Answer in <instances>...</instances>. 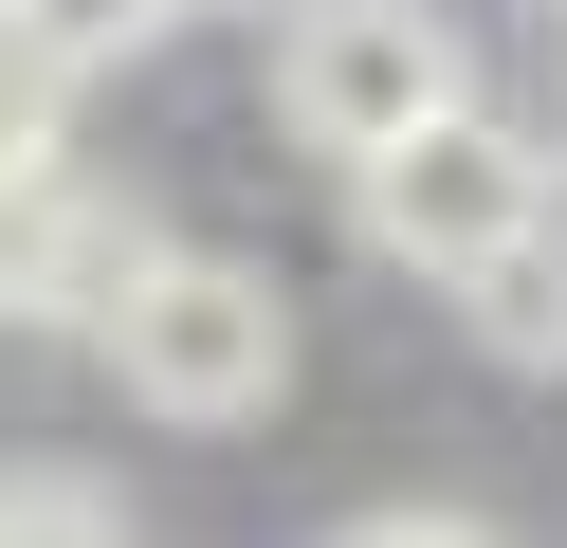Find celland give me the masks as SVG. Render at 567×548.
Here are the masks:
<instances>
[{
  "instance_id": "3",
  "label": "cell",
  "mask_w": 567,
  "mask_h": 548,
  "mask_svg": "<svg viewBox=\"0 0 567 548\" xmlns=\"http://www.w3.org/2000/svg\"><path fill=\"white\" fill-rule=\"evenodd\" d=\"M457 92H476V55H457L440 0H293L275 19V128L330 146V165H367L384 128H421Z\"/></svg>"
},
{
  "instance_id": "7",
  "label": "cell",
  "mask_w": 567,
  "mask_h": 548,
  "mask_svg": "<svg viewBox=\"0 0 567 548\" xmlns=\"http://www.w3.org/2000/svg\"><path fill=\"white\" fill-rule=\"evenodd\" d=\"M55 146H74V73H55V55H38V37L0 19V183H38V165H55Z\"/></svg>"
},
{
  "instance_id": "9",
  "label": "cell",
  "mask_w": 567,
  "mask_h": 548,
  "mask_svg": "<svg viewBox=\"0 0 567 548\" xmlns=\"http://www.w3.org/2000/svg\"><path fill=\"white\" fill-rule=\"evenodd\" d=\"M367 530H384V548H476V494H384Z\"/></svg>"
},
{
  "instance_id": "8",
  "label": "cell",
  "mask_w": 567,
  "mask_h": 548,
  "mask_svg": "<svg viewBox=\"0 0 567 548\" xmlns=\"http://www.w3.org/2000/svg\"><path fill=\"white\" fill-rule=\"evenodd\" d=\"M55 530H128V494L74 457H0V548H55Z\"/></svg>"
},
{
  "instance_id": "2",
  "label": "cell",
  "mask_w": 567,
  "mask_h": 548,
  "mask_svg": "<svg viewBox=\"0 0 567 548\" xmlns=\"http://www.w3.org/2000/svg\"><path fill=\"white\" fill-rule=\"evenodd\" d=\"M348 201H367V238L403 256V275H440V292H457L494 238H513V219H549V146H530L513 110L457 92V110H421V128H384L367 165H348Z\"/></svg>"
},
{
  "instance_id": "5",
  "label": "cell",
  "mask_w": 567,
  "mask_h": 548,
  "mask_svg": "<svg viewBox=\"0 0 567 548\" xmlns=\"http://www.w3.org/2000/svg\"><path fill=\"white\" fill-rule=\"evenodd\" d=\"M457 329H476L494 365H567V201H549V219H513V238L457 275Z\"/></svg>"
},
{
  "instance_id": "1",
  "label": "cell",
  "mask_w": 567,
  "mask_h": 548,
  "mask_svg": "<svg viewBox=\"0 0 567 548\" xmlns=\"http://www.w3.org/2000/svg\"><path fill=\"white\" fill-rule=\"evenodd\" d=\"M92 348H111V384L147 402V421H202V438L293 402V311H275V275H257V256H184V238H165Z\"/></svg>"
},
{
  "instance_id": "4",
  "label": "cell",
  "mask_w": 567,
  "mask_h": 548,
  "mask_svg": "<svg viewBox=\"0 0 567 548\" xmlns=\"http://www.w3.org/2000/svg\"><path fill=\"white\" fill-rule=\"evenodd\" d=\"M147 256H165V238H147V201L74 183V146H55L38 183H0V311H19V329H111Z\"/></svg>"
},
{
  "instance_id": "6",
  "label": "cell",
  "mask_w": 567,
  "mask_h": 548,
  "mask_svg": "<svg viewBox=\"0 0 567 548\" xmlns=\"http://www.w3.org/2000/svg\"><path fill=\"white\" fill-rule=\"evenodd\" d=\"M0 19H19V37H38V55H55V73H74V92H92V73H128V55H165V37H184L202 0H0Z\"/></svg>"
}]
</instances>
